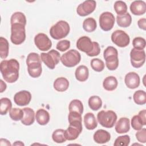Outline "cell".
<instances>
[{
    "mask_svg": "<svg viewBox=\"0 0 146 146\" xmlns=\"http://www.w3.org/2000/svg\"><path fill=\"white\" fill-rule=\"evenodd\" d=\"M19 62L15 59L3 60L0 64V70L5 80L9 83L16 82L19 78Z\"/></svg>",
    "mask_w": 146,
    "mask_h": 146,
    "instance_id": "6da1fadb",
    "label": "cell"
},
{
    "mask_svg": "<svg viewBox=\"0 0 146 146\" xmlns=\"http://www.w3.org/2000/svg\"><path fill=\"white\" fill-rule=\"evenodd\" d=\"M69 126L65 130L66 138L68 140H74L82 132V115L76 112H69Z\"/></svg>",
    "mask_w": 146,
    "mask_h": 146,
    "instance_id": "7a4b0ae2",
    "label": "cell"
},
{
    "mask_svg": "<svg viewBox=\"0 0 146 146\" xmlns=\"http://www.w3.org/2000/svg\"><path fill=\"white\" fill-rule=\"evenodd\" d=\"M26 64L28 73L30 76L36 78L40 76L42 72V63L40 56L37 53H30L26 59Z\"/></svg>",
    "mask_w": 146,
    "mask_h": 146,
    "instance_id": "3957f363",
    "label": "cell"
},
{
    "mask_svg": "<svg viewBox=\"0 0 146 146\" xmlns=\"http://www.w3.org/2000/svg\"><path fill=\"white\" fill-rule=\"evenodd\" d=\"M70 27L69 24L64 21H59L53 25L50 30V36L54 39L59 40L67 36Z\"/></svg>",
    "mask_w": 146,
    "mask_h": 146,
    "instance_id": "277c9868",
    "label": "cell"
},
{
    "mask_svg": "<svg viewBox=\"0 0 146 146\" xmlns=\"http://www.w3.org/2000/svg\"><path fill=\"white\" fill-rule=\"evenodd\" d=\"M103 57L106 60V64L108 70L113 71L118 67V52L116 48L112 46L107 47L104 51Z\"/></svg>",
    "mask_w": 146,
    "mask_h": 146,
    "instance_id": "5b68a950",
    "label": "cell"
},
{
    "mask_svg": "<svg viewBox=\"0 0 146 146\" xmlns=\"http://www.w3.org/2000/svg\"><path fill=\"white\" fill-rule=\"evenodd\" d=\"M97 119L98 122L103 127L110 128L113 127L116 123L117 115L116 113L112 110L107 111L102 110L98 113Z\"/></svg>",
    "mask_w": 146,
    "mask_h": 146,
    "instance_id": "8992f818",
    "label": "cell"
},
{
    "mask_svg": "<svg viewBox=\"0 0 146 146\" xmlns=\"http://www.w3.org/2000/svg\"><path fill=\"white\" fill-rule=\"evenodd\" d=\"M26 39L25 26L15 23L11 25V42L16 45L22 44Z\"/></svg>",
    "mask_w": 146,
    "mask_h": 146,
    "instance_id": "52a82bcc",
    "label": "cell"
},
{
    "mask_svg": "<svg viewBox=\"0 0 146 146\" xmlns=\"http://www.w3.org/2000/svg\"><path fill=\"white\" fill-rule=\"evenodd\" d=\"M80 60V54L74 49L68 50L60 57L61 62L64 66L67 67H73L76 66Z\"/></svg>",
    "mask_w": 146,
    "mask_h": 146,
    "instance_id": "ba28073f",
    "label": "cell"
},
{
    "mask_svg": "<svg viewBox=\"0 0 146 146\" xmlns=\"http://www.w3.org/2000/svg\"><path fill=\"white\" fill-rule=\"evenodd\" d=\"M40 59L50 69L52 70L60 60V55L58 51L52 49L47 53H41Z\"/></svg>",
    "mask_w": 146,
    "mask_h": 146,
    "instance_id": "9c48e42d",
    "label": "cell"
},
{
    "mask_svg": "<svg viewBox=\"0 0 146 146\" xmlns=\"http://www.w3.org/2000/svg\"><path fill=\"white\" fill-rule=\"evenodd\" d=\"M111 40L118 47H125L129 44L130 38L129 35L124 31L117 30L112 34Z\"/></svg>",
    "mask_w": 146,
    "mask_h": 146,
    "instance_id": "30bf717a",
    "label": "cell"
},
{
    "mask_svg": "<svg viewBox=\"0 0 146 146\" xmlns=\"http://www.w3.org/2000/svg\"><path fill=\"white\" fill-rule=\"evenodd\" d=\"M115 21V18L113 14L108 11L103 12L99 17L100 27L105 31H110L113 28Z\"/></svg>",
    "mask_w": 146,
    "mask_h": 146,
    "instance_id": "8fae6325",
    "label": "cell"
},
{
    "mask_svg": "<svg viewBox=\"0 0 146 146\" xmlns=\"http://www.w3.org/2000/svg\"><path fill=\"white\" fill-rule=\"evenodd\" d=\"M131 63L132 66L136 68L141 67L145 61V53L144 50L132 48L130 52Z\"/></svg>",
    "mask_w": 146,
    "mask_h": 146,
    "instance_id": "7c38bea8",
    "label": "cell"
},
{
    "mask_svg": "<svg viewBox=\"0 0 146 146\" xmlns=\"http://www.w3.org/2000/svg\"><path fill=\"white\" fill-rule=\"evenodd\" d=\"M34 43L39 50L42 51L49 50L52 46V42L44 33H39L35 36Z\"/></svg>",
    "mask_w": 146,
    "mask_h": 146,
    "instance_id": "4fadbf2b",
    "label": "cell"
},
{
    "mask_svg": "<svg viewBox=\"0 0 146 146\" xmlns=\"http://www.w3.org/2000/svg\"><path fill=\"white\" fill-rule=\"evenodd\" d=\"M96 6V2L95 1H85L78 6L76 12L79 15L85 17L91 14L95 10Z\"/></svg>",
    "mask_w": 146,
    "mask_h": 146,
    "instance_id": "5bb4252c",
    "label": "cell"
},
{
    "mask_svg": "<svg viewBox=\"0 0 146 146\" xmlns=\"http://www.w3.org/2000/svg\"><path fill=\"white\" fill-rule=\"evenodd\" d=\"M76 47L79 50L86 52L87 55L92 51L94 43L89 37L83 36L78 39L76 42Z\"/></svg>",
    "mask_w": 146,
    "mask_h": 146,
    "instance_id": "9a60e30c",
    "label": "cell"
},
{
    "mask_svg": "<svg viewBox=\"0 0 146 146\" xmlns=\"http://www.w3.org/2000/svg\"><path fill=\"white\" fill-rule=\"evenodd\" d=\"M31 99V93L26 90H22L17 92L14 96V101L19 106H25L29 104Z\"/></svg>",
    "mask_w": 146,
    "mask_h": 146,
    "instance_id": "2e32d148",
    "label": "cell"
},
{
    "mask_svg": "<svg viewBox=\"0 0 146 146\" xmlns=\"http://www.w3.org/2000/svg\"><path fill=\"white\" fill-rule=\"evenodd\" d=\"M140 77L135 72H130L126 74L124 78V82L127 87L130 89H135L140 85Z\"/></svg>",
    "mask_w": 146,
    "mask_h": 146,
    "instance_id": "e0dca14e",
    "label": "cell"
},
{
    "mask_svg": "<svg viewBox=\"0 0 146 146\" xmlns=\"http://www.w3.org/2000/svg\"><path fill=\"white\" fill-rule=\"evenodd\" d=\"M130 10L133 15H143L146 11V3L143 1H135L130 5Z\"/></svg>",
    "mask_w": 146,
    "mask_h": 146,
    "instance_id": "ac0fdd59",
    "label": "cell"
},
{
    "mask_svg": "<svg viewBox=\"0 0 146 146\" xmlns=\"http://www.w3.org/2000/svg\"><path fill=\"white\" fill-rule=\"evenodd\" d=\"M94 141L98 144H104L109 141L111 139L110 133L104 129H98L93 136Z\"/></svg>",
    "mask_w": 146,
    "mask_h": 146,
    "instance_id": "d6986e66",
    "label": "cell"
},
{
    "mask_svg": "<svg viewBox=\"0 0 146 146\" xmlns=\"http://www.w3.org/2000/svg\"><path fill=\"white\" fill-rule=\"evenodd\" d=\"M23 111V116L21 119V122L25 125H30L35 121V112L34 110L29 107H26L22 109Z\"/></svg>",
    "mask_w": 146,
    "mask_h": 146,
    "instance_id": "ffe728a7",
    "label": "cell"
},
{
    "mask_svg": "<svg viewBox=\"0 0 146 146\" xmlns=\"http://www.w3.org/2000/svg\"><path fill=\"white\" fill-rule=\"evenodd\" d=\"M129 120L127 117H121L115 125V131L118 133H127L129 131Z\"/></svg>",
    "mask_w": 146,
    "mask_h": 146,
    "instance_id": "44dd1931",
    "label": "cell"
},
{
    "mask_svg": "<svg viewBox=\"0 0 146 146\" xmlns=\"http://www.w3.org/2000/svg\"><path fill=\"white\" fill-rule=\"evenodd\" d=\"M35 119L39 125H46L50 121L49 113L44 109H39L36 112Z\"/></svg>",
    "mask_w": 146,
    "mask_h": 146,
    "instance_id": "7402d4cb",
    "label": "cell"
},
{
    "mask_svg": "<svg viewBox=\"0 0 146 146\" xmlns=\"http://www.w3.org/2000/svg\"><path fill=\"white\" fill-rule=\"evenodd\" d=\"M76 79L80 82H84L87 80L89 76L88 68L84 65H80L76 68L75 72Z\"/></svg>",
    "mask_w": 146,
    "mask_h": 146,
    "instance_id": "603a6c76",
    "label": "cell"
},
{
    "mask_svg": "<svg viewBox=\"0 0 146 146\" xmlns=\"http://www.w3.org/2000/svg\"><path fill=\"white\" fill-rule=\"evenodd\" d=\"M53 86L54 89L57 91L64 92L68 89L69 87V82L66 78H58L55 80Z\"/></svg>",
    "mask_w": 146,
    "mask_h": 146,
    "instance_id": "cb8c5ba5",
    "label": "cell"
},
{
    "mask_svg": "<svg viewBox=\"0 0 146 146\" xmlns=\"http://www.w3.org/2000/svg\"><path fill=\"white\" fill-rule=\"evenodd\" d=\"M84 123L86 128L89 130H93L98 126V122L92 113L88 112L84 116Z\"/></svg>",
    "mask_w": 146,
    "mask_h": 146,
    "instance_id": "d4e9b609",
    "label": "cell"
},
{
    "mask_svg": "<svg viewBox=\"0 0 146 146\" xmlns=\"http://www.w3.org/2000/svg\"><path fill=\"white\" fill-rule=\"evenodd\" d=\"M118 82L116 78L113 76H109L106 78L103 82V88L109 91H113L117 86Z\"/></svg>",
    "mask_w": 146,
    "mask_h": 146,
    "instance_id": "484cf974",
    "label": "cell"
},
{
    "mask_svg": "<svg viewBox=\"0 0 146 146\" xmlns=\"http://www.w3.org/2000/svg\"><path fill=\"white\" fill-rule=\"evenodd\" d=\"M116 22L119 26L127 27L131 24L132 17L128 13L122 15H117L116 17Z\"/></svg>",
    "mask_w": 146,
    "mask_h": 146,
    "instance_id": "4316f807",
    "label": "cell"
},
{
    "mask_svg": "<svg viewBox=\"0 0 146 146\" xmlns=\"http://www.w3.org/2000/svg\"><path fill=\"white\" fill-rule=\"evenodd\" d=\"M11 25L18 23L26 26V18L25 14L22 12H15L13 13L10 19Z\"/></svg>",
    "mask_w": 146,
    "mask_h": 146,
    "instance_id": "83f0119b",
    "label": "cell"
},
{
    "mask_svg": "<svg viewBox=\"0 0 146 146\" xmlns=\"http://www.w3.org/2000/svg\"><path fill=\"white\" fill-rule=\"evenodd\" d=\"M97 27L96 22L93 18H87L84 19L83 23V29L88 32L91 33L94 31Z\"/></svg>",
    "mask_w": 146,
    "mask_h": 146,
    "instance_id": "f1b7e54d",
    "label": "cell"
},
{
    "mask_svg": "<svg viewBox=\"0 0 146 146\" xmlns=\"http://www.w3.org/2000/svg\"><path fill=\"white\" fill-rule=\"evenodd\" d=\"M9 44L7 40L1 36L0 37V57L6 59L9 55Z\"/></svg>",
    "mask_w": 146,
    "mask_h": 146,
    "instance_id": "f546056e",
    "label": "cell"
},
{
    "mask_svg": "<svg viewBox=\"0 0 146 146\" xmlns=\"http://www.w3.org/2000/svg\"><path fill=\"white\" fill-rule=\"evenodd\" d=\"M69 112H76L80 114L83 112V105L82 102L78 99H74L69 104Z\"/></svg>",
    "mask_w": 146,
    "mask_h": 146,
    "instance_id": "4dcf8cb0",
    "label": "cell"
},
{
    "mask_svg": "<svg viewBox=\"0 0 146 146\" xmlns=\"http://www.w3.org/2000/svg\"><path fill=\"white\" fill-rule=\"evenodd\" d=\"M88 106L93 111H98L102 106V101L98 96H92L88 99Z\"/></svg>",
    "mask_w": 146,
    "mask_h": 146,
    "instance_id": "1f68e13d",
    "label": "cell"
},
{
    "mask_svg": "<svg viewBox=\"0 0 146 146\" xmlns=\"http://www.w3.org/2000/svg\"><path fill=\"white\" fill-rule=\"evenodd\" d=\"M0 101V113L1 115H5L11 109L12 103L11 100L7 98H2Z\"/></svg>",
    "mask_w": 146,
    "mask_h": 146,
    "instance_id": "d6a6232c",
    "label": "cell"
},
{
    "mask_svg": "<svg viewBox=\"0 0 146 146\" xmlns=\"http://www.w3.org/2000/svg\"><path fill=\"white\" fill-rule=\"evenodd\" d=\"M52 139L56 143H62L66 141L65 136V130L58 129L54 131L52 135Z\"/></svg>",
    "mask_w": 146,
    "mask_h": 146,
    "instance_id": "836d02e7",
    "label": "cell"
},
{
    "mask_svg": "<svg viewBox=\"0 0 146 146\" xmlns=\"http://www.w3.org/2000/svg\"><path fill=\"white\" fill-rule=\"evenodd\" d=\"M135 103L138 105H144L146 103V93L143 90H137L133 96Z\"/></svg>",
    "mask_w": 146,
    "mask_h": 146,
    "instance_id": "e575fe53",
    "label": "cell"
},
{
    "mask_svg": "<svg viewBox=\"0 0 146 146\" xmlns=\"http://www.w3.org/2000/svg\"><path fill=\"white\" fill-rule=\"evenodd\" d=\"M23 111L22 109L13 108L9 111V116L10 118L14 121L21 120L23 116Z\"/></svg>",
    "mask_w": 146,
    "mask_h": 146,
    "instance_id": "d590c367",
    "label": "cell"
},
{
    "mask_svg": "<svg viewBox=\"0 0 146 146\" xmlns=\"http://www.w3.org/2000/svg\"><path fill=\"white\" fill-rule=\"evenodd\" d=\"M114 9L117 15L124 14L127 11V6L122 1H117L114 3Z\"/></svg>",
    "mask_w": 146,
    "mask_h": 146,
    "instance_id": "8d00e7d4",
    "label": "cell"
},
{
    "mask_svg": "<svg viewBox=\"0 0 146 146\" xmlns=\"http://www.w3.org/2000/svg\"><path fill=\"white\" fill-rule=\"evenodd\" d=\"M91 68L96 72H101L104 68V63L103 61L99 58H94L91 60Z\"/></svg>",
    "mask_w": 146,
    "mask_h": 146,
    "instance_id": "74e56055",
    "label": "cell"
},
{
    "mask_svg": "<svg viewBox=\"0 0 146 146\" xmlns=\"http://www.w3.org/2000/svg\"><path fill=\"white\" fill-rule=\"evenodd\" d=\"M131 125L132 127L136 131L140 130L142 128L143 125H145L143 120L140 118V117L137 115H135L132 117L131 119Z\"/></svg>",
    "mask_w": 146,
    "mask_h": 146,
    "instance_id": "f35d334b",
    "label": "cell"
},
{
    "mask_svg": "<svg viewBox=\"0 0 146 146\" xmlns=\"http://www.w3.org/2000/svg\"><path fill=\"white\" fill-rule=\"evenodd\" d=\"M130 143V137L128 135L119 136L114 142L115 146H127Z\"/></svg>",
    "mask_w": 146,
    "mask_h": 146,
    "instance_id": "ab89813d",
    "label": "cell"
},
{
    "mask_svg": "<svg viewBox=\"0 0 146 146\" xmlns=\"http://www.w3.org/2000/svg\"><path fill=\"white\" fill-rule=\"evenodd\" d=\"M132 44L133 46V47L136 49L144 50L146 45L145 40L142 37H136L133 39Z\"/></svg>",
    "mask_w": 146,
    "mask_h": 146,
    "instance_id": "60d3db41",
    "label": "cell"
},
{
    "mask_svg": "<svg viewBox=\"0 0 146 146\" xmlns=\"http://www.w3.org/2000/svg\"><path fill=\"white\" fill-rule=\"evenodd\" d=\"M70 47V42L68 40H62L58 42L56 44V49L63 52L67 50Z\"/></svg>",
    "mask_w": 146,
    "mask_h": 146,
    "instance_id": "b9f144b4",
    "label": "cell"
},
{
    "mask_svg": "<svg viewBox=\"0 0 146 146\" xmlns=\"http://www.w3.org/2000/svg\"><path fill=\"white\" fill-rule=\"evenodd\" d=\"M136 137L137 140L143 143H145L146 142V129L141 128L136 133Z\"/></svg>",
    "mask_w": 146,
    "mask_h": 146,
    "instance_id": "7bdbcfd3",
    "label": "cell"
},
{
    "mask_svg": "<svg viewBox=\"0 0 146 146\" xmlns=\"http://www.w3.org/2000/svg\"><path fill=\"white\" fill-rule=\"evenodd\" d=\"M94 43V48L92 51L87 54L89 56H95L98 55L100 52V48L99 46V44L96 42H93Z\"/></svg>",
    "mask_w": 146,
    "mask_h": 146,
    "instance_id": "ee69618b",
    "label": "cell"
},
{
    "mask_svg": "<svg viewBox=\"0 0 146 146\" xmlns=\"http://www.w3.org/2000/svg\"><path fill=\"white\" fill-rule=\"evenodd\" d=\"M137 25L139 27L143 30H146V19L144 18H140L137 21Z\"/></svg>",
    "mask_w": 146,
    "mask_h": 146,
    "instance_id": "f6af8a7d",
    "label": "cell"
},
{
    "mask_svg": "<svg viewBox=\"0 0 146 146\" xmlns=\"http://www.w3.org/2000/svg\"><path fill=\"white\" fill-rule=\"evenodd\" d=\"M138 115L143 120L144 125H146V110H143L140 111Z\"/></svg>",
    "mask_w": 146,
    "mask_h": 146,
    "instance_id": "bcb514c9",
    "label": "cell"
},
{
    "mask_svg": "<svg viewBox=\"0 0 146 146\" xmlns=\"http://www.w3.org/2000/svg\"><path fill=\"white\" fill-rule=\"evenodd\" d=\"M0 144L1 145H11V143L9 140L5 139H0Z\"/></svg>",
    "mask_w": 146,
    "mask_h": 146,
    "instance_id": "7dc6e473",
    "label": "cell"
},
{
    "mask_svg": "<svg viewBox=\"0 0 146 146\" xmlns=\"http://www.w3.org/2000/svg\"><path fill=\"white\" fill-rule=\"evenodd\" d=\"M0 83H1V92H3L6 89V84L5 82H3V81L2 80H0Z\"/></svg>",
    "mask_w": 146,
    "mask_h": 146,
    "instance_id": "c3c4849f",
    "label": "cell"
},
{
    "mask_svg": "<svg viewBox=\"0 0 146 146\" xmlns=\"http://www.w3.org/2000/svg\"><path fill=\"white\" fill-rule=\"evenodd\" d=\"M13 145H24V144L23 143H22L21 141H17L15 143L13 144Z\"/></svg>",
    "mask_w": 146,
    "mask_h": 146,
    "instance_id": "681fc988",
    "label": "cell"
}]
</instances>
